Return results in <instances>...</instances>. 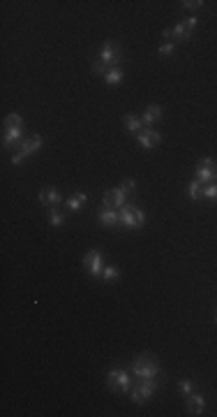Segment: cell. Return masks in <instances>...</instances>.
<instances>
[{"label": "cell", "instance_id": "6da1fadb", "mask_svg": "<svg viewBox=\"0 0 217 417\" xmlns=\"http://www.w3.org/2000/svg\"><path fill=\"white\" fill-rule=\"evenodd\" d=\"M130 371H132V376H137L139 380H143V378H157L160 376V362H157L152 355H139L132 359Z\"/></svg>", "mask_w": 217, "mask_h": 417}, {"label": "cell", "instance_id": "7a4b0ae2", "mask_svg": "<svg viewBox=\"0 0 217 417\" xmlns=\"http://www.w3.org/2000/svg\"><path fill=\"white\" fill-rule=\"evenodd\" d=\"M118 213H120V225L130 227V230H139V227H143L148 220L146 211H143L141 206L134 204V202H127L122 209H118Z\"/></svg>", "mask_w": 217, "mask_h": 417}, {"label": "cell", "instance_id": "3957f363", "mask_svg": "<svg viewBox=\"0 0 217 417\" xmlns=\"http://www.w3.org/2000/svg\"><path fill=\"white\" fill-rule=\"evenodd\" d=\"M106 387L111 389V392H118V394H130L132 389V371L127 369H111V371H106Z\"/></svg>", "mask_w": 217, "mask_h": 417}, {"label": "cell", "instance_id": "277c9868", "mask_svg": "<svg viewBox=\"0 0 217 417\" xmlns=\"http://www.w3.org/2000/svg\"><path fill=\"white\" fill-rule=\"evenodd\" d=\"M157 387H160V382H157V378H143V380H139L137 385H132L130 389V399L134 403H148L152 399V394L157 392Z\"/></svg>", "mask_w": 217, "mask_h": 417}, {"label": "cell", "instance_id": "5b68a950", "mask_svg": "<svg viewBox=\"0 0 217 417\" xmlns=\"http://www.w3.org/2000/svg\"><path fill=\"white\" fill-rule=\"evenodd\" d=\"M97 61L104 63L109 70L111 67H120V61H122V46L118 42H104L100 49V56H97Z\"/></svg>", "mask_w": 217, "mask_h": 417}, {"label": "cell", "instance_id": "8992f818", "mask_svg": "<svg viewBox=\"0 0 217 417\" xmlns=\"http://www.w3.org/2000/svg\"><path fill=\"white\" fill-rule=\"evenodd\" d=\"M194 179L203 186L217 181V162L212 158H203V160L197 162V171H194Z\"/></svg>", "mask_w": 217, "mask_h": 417}, {"label": "cell", "instance_id": "52a82bcc", "mask_svg": "<svg viewBox=\"0 0 217 417\" xmlns=\"http://www.w3.org/2000/svg\"><path fill=\"white\" fill-rule=\"evenodd\" d=\"M83 266H86V272L90 274L92 278H102V272H104V255H102L97 248H92V251H88L86 255H83Z\"/></svg>", "mask_w": 217, "mask_h": 417}, {"label": "cell", "instance_id": "ba28073f", "mask_svg": "<svg viewBox=\"0 0 217 417\" xmlns=\"http://www.w3.org/2000/svg\"><path fill=\"white\" fill-rule=\"evenodd\" d=\"M125 204H127V192L120 186L111 188V190H104V195H102V206L104 209H122Z\"/></svg>", "mask_w": 217, "mask_h": 417}, {"label": "cell", "instance_id": "9c48e42d", "mask_svg": "<svg viewBox=\"0 0 217 417\" xmlns=\"http://www.w3.org/2000/svg\"><path fill=\"white\" fill-rule=\"evenodd\" d=\"M137 144L143 146V149H155V146H160L162 141V132L155 130V128H143L141 132H137Z\"/></svg>", "mask_w": 217, "mask_h": 417}, {"label": "cell", "instance_id": "30bf717a", "mask_svg": "<svg viewBox=\"0 0 217 417\" xmlns=\"http://www.w3.org/2000/svg\"><path fill=\"white\" fill-rule=\"evenodd\" d=\"M37 197H40V204H42V206H60V204H63L60 190H58V188H53V186H51V188L44 186Z\"/></svg>", "mask_w": 217, "mask_h": 417}, {"label": "cell", "instance_id": "8fae6325", "mask_svg": "<svg viewBox=\"0 0 217 417\" xmlns=\"http://www.w3.org/2000/svg\"><path fill=\"white\" fill-rule=\"evenodd\" d=\"M162 116H164V107L162 105H150V107H146V111L141 114V121H143V126L146 128H152L155 123L162 121Z\"/></svg>", "mask_w": 217, "mask_h": 417}, {"label": "cell", "instance_id": "7c38bea8", "mask_svg": "<svg viewBox=\"0 0 217 417\" xmlns=\"http://www.w3.org/2000/svg\"><path fill=\"white\" fill-rule=\"evenodd\" d=\"M97 220L104 227H118L120 225V213H118V209H104L102 206L100 211H97Z\"/></svg>", "mask_w": 217, "mask_h": 417}, {"label": "cell", "instance_id": "4fadbf2b", "mask_svg": "<svg viewBox=\"0 0 217 417\" xmlns=\"http://www.w3.org/2000/svg\"><path fill=\"white\" fill-rule=\"evenodd\" d=\"M42 144H44V139H42V135H33L28 137V139H23L19 144V151H23L25 156H33V153H37L42 149Z\"/></svg>", "mask_w": 217, "mask_h": 417}, {"label": "cell", "instance_id": "5bb4252c", "mask_svg": "<svg viewBox=\"0 0 217 417\" xmlns=\"http://www.w3.org/2000/svg\"><path fill=\"white\" fill-rule=\"evenodd\" d=\"M203 410H206L203 397L199 392H192L187 397V412H190V415H203Z\"/></svg>", "mask_w": 217, "mask_h": 417}, {"label": "cell", "instance_id": "9a60e30c", "mask_svg": "<svg viewBox=\"0 0 217 417\" xmlns=\"http://www.w3.org/2000/svg\"><path fill=\"white\" fill-rule=\"evenodd\" d=\"M21 141H23V130L21 128H7V130H3V146L5 149H10V146H19Z\"/></svg>", "mask_w": 217, "mask_h": 417}, {"label": "cell", "instance_id": "2e32d148", "mask_svg": "<svg viewBox=\"0 0 217 417\" xmlns=\"http://www.w3.org/2000/svg\"><path fill=\"white\" fill-rule=\"evenodd\" d=\"M125 128H127V132H132V135H137V132H141L143 128V121H141V116L139 114H125Z\"/></svg>", "mask_w": 217, "mask_h": 417}, {"label": "cell", "instance_id": "e0dca14e", "mask_svg": "<svg viewBox=\"0 0 217 417\" xmlns=\"http://www.w3.org/2000/svg\"><path fill=\"white\" fill-rule=\"evenodd\" d=\"M86 202H88V195H86V192H81V190H79V192H74L72 197H67L65 206L70 209L72 213H76V211H81V206L86 204Z\"/></svg>", "mask_w": 217, "mask_h": 417}, {"label": "cell", "instance_id": "ac0fdd59", "mask_svg": "<svg viewBox=\"0 0 217 417\" xmlns=\"http://www.w3.org/2000/svg\"><path fill=\"white\" fill-rule=\"evenodd\" d=\"M46 220L51 223V227H60L65 223V213L58 206H46Z\"/></svg>", "mask_w": 217, "mask_h": 417}, {"label": "cell", "instance_id": "d6986e66", "mask_svg": "<svg viewBox=\"0 0 217 417\" xmlns=\"http://www.w3.org/2000/svg\"><path fill=\"white\" fill-rule=\"evenodd\" d=\"M171 31H173V42H176V44H178V42H187V40H190V37H192V33L187 31L182 21H180V23H176V26H173Z\"/></svg>", "mask_w": 217, "mask_h": 417}, {"label": "cell", "instance_id": "ffe728a7", "mask_svg": "<svg viewBox=\"0 0 217 417\" xmlns=\"http://www.w3.org/2000/svg\"><path fill=\"white\" fill-rule=\"evenodd\" d=\"M187 197L192 202H197L199 197H203V183H199L197 179H192V181L187 183Z\"/></svg>", "mask_w": 217, "mask_h": 417}, {"label": "cell", "instance_id": "44dd1931", "mask_svg": "<svg viewBox=\"0 0 217 417\" xmlns=\"http://www.w3.org/2000/svg\"><path fill=\"white\" fill-rule=\"evenodd\" d=\"M122 77H125V72H122V67H111V70L104 75V81L109 86H118L122 81Z\"/></svg>", "mask_w": 217, "mask_h": 417}, {"label": "cell", "instance_id": "7402d4cb", "mask_svg": "<svg viewBox=\"0 0 217 417\" xmlns=\"http://www.w3.org/2000/svg\"><path fill=\"white\" fill-rule=\"evenodd\" d=\"M120 278V269H118L116 264H106L104 266V272H102V281L104 283H113Z\"/></svg>", "mask_w": 217, "mask_h": 417}, {"label": "cell", "instance_id": "603a6c76", "mask_svg": "<svg viewBox=\"0 0 217 417\" xmlns=\"http://www.w3.org/2000/svg\"><path fill=\"white\" fill-rule=\"evenodd\" d=\"M21 126H23V116L21 114H7L5 121H3V130H7V128H21Z\"/></svg>", "mask_w": 217, "mask_h": 417}, {"label": "cell", "instance_id": "cb8c5ba5", "mask_svg": "<svg viewBox=\"0 0 217 417\" xmlns=\"http://www.w3.org/2000/svg\"><path fill=\"white\" fill-rule=\"evenodd\" d=\"M178 392H180L182 397H190V394L194 392V382L190 380V378H187V380H180L178 382Z\"/></svg>", "mask_w": 217, "mask_h": 417}, {"label": "cell", "instance_id": "d4e9b609", "mask_svg": "<svg viewBox=\"0 0 217 417\" xmlns=\"http://www.w3.org/2000/svg\"><path fill=\"white\" fill-rule=\"evenodd\" d=\"M176 42H162V44H160V49H157V54H160V56H171L173 54V51H176Z\"/></svg>", "mask_w": 217, "mask_h": 417}, {"label": "cell", "instance_id": "484cf974", "mask_svg": "<svg viewBox=\"0 0 217 417\" xmlns=\"http://www.w3.org/2000/svg\"><path fill=\"white\" fill-rule=\"evenodd\" d=\"M203 197H206V200H217V183L203 186Z\"/></svg>", "mask_w": 217, "mask_h": 417}, {"label": "cell", "instance_id": "4316f807", "mask_svg": "<svg viewBox=\"0 0 217 417\" xmlns=\"http://www.w3.org/2000/svg\"><path fill=\"white\" fill-rule=\"evenodd\" d=\"M180 5H182V7H187V10H201V7L206 5V3H203V0H182Z\"/></svg>", "mask_w": 217, "mask_h": 417}, {"label": "cell", "instance_id": "83f0119b", "mask_svg": "<svg viewBox=\"0 0 217 417\" xmlns=\"http://www.w3.org/2000/svg\"><path fill=\"white\" fill-rule=\"evenodd\" d=\"M120 188L127 192V195H130V192H134V188H137V183H134V179H122Z\"/></svg>", "mask_w": 217, "mask_h": 417}, {"label": "cell", "instance_id": "f1b7e54d", "mask_svg": "<svg viewBox=\"0 0 217 417\" xmlns=\"http://www.w3.org/2000/svg\"><path fill=\"white\" fill-rule=\"evenodd\" d=\"M182 23H185V28H187V31L192 33V31H194V28H197L199 19H197V16H187V19H185V21H182Z\"/></svg>", "mask_w": 217, "mask_h": 417}, {"label": "cell", "instance_id": "f546056e", "mask_svg": "<svg viewBox=\"0 0 217 417\" xmlns=\"http://www.w3.org/2000/svg\"><path fill=\"white\" fill-rule=\"evenodd\" d=\"M25 158H28V156H25L23 151H16L14 156H12V165H14V167H16V165H21V162L25 160Z\"/></svg>", "mask_w": 217, "mask_h": 417}, {"label": "cell", "instance_id": "4dcf8cb0", "mask_svg": "<svg viewBox=\"0 0 217 417\" xmlns=\"http://www.w3.org/2000/svg\"><path fill=\"white\" fill-rule=\"evenodd\" d=\"M162 37H164L167 42H173V31L171 28H164V31H162Z\"/></svg>", "mask_w": 217, "mask_h": 417}, {"label": "cell", "instance_id": "1f68e13d", "mask_svg": "<svg viewBox=\"0 0 217 417\" xmlns=\"http://www.w3.org/2000/svg\"><path fill=\"white\" fill-rule=\"evenodd\" d=\"M215 322H217V315H215Z\"/></svg>", "mask_w": 217, "mask_h": 417}]
</instances>
